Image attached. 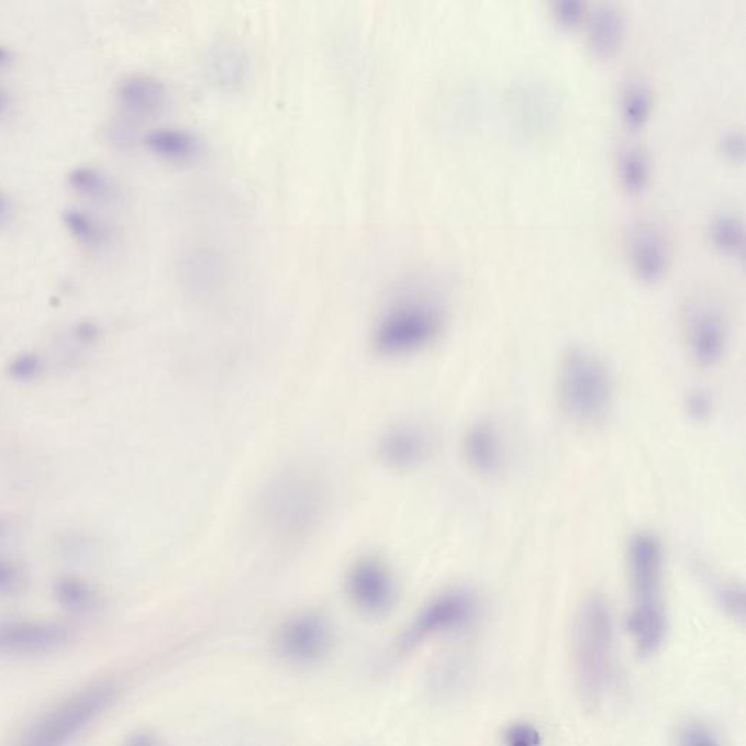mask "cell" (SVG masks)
<instances>
[{
  "label": "cell",
  "instance_id": "1",
  "mask_svg": "<svg viewBox=\"0 0 746 746\" xmlns=\"http://www.w3.org/2000/svg\"><path fill=\"white\" fill-rule=\"evenodd\" d=\"M627 569L633 606L630 630L643 655L655 654L667 634L664 602V548L652 533H637L627 547Z\"/></svg>",
  "mask_w": 746,
  "mask_h": 746
},
{
  "label": "cell",
  "instance_id": "2",
  "mask_svg": "<svg viewBox=\"0 0 746 746\" xmlns=\"http://www.w3.org/2000/svg\"><path fill=\"white\" fill-rule=\"evenodd\" d=\"M327 503V487L316 472L286 470L272 478L263 493V522L277 538L302 542L319 528Z\"/></svg>",
  "mask_w": 746,
  "mask_h": 746
},
{
  "label": "cell",
  "instance_id": "3",
  "mask_svg": "<svg viewBox=\"0 0 746 746\" xmlns=\"http://www.w3.org/2000/svg\"><path fill=\"white\" fill-rule=\"evenodd\" d=\"M576 676L583 699L600 703L615 678L614 621L609 602L593 593L579 606L575 620Z\"/></svg>",
  "mask_w": 746,
  "mask_h": 746
},
{
  "label": "cell",
  "instance_id": "4",
  "mask_svg": "<svg viewBox=\"0 0 746 746\" xmlns=\"http://www.w3.org/2000/svg\"><path fill=\"white\" fill-rule=\"evenodd\" d=\"M114 679L85 683L35 717L13 746H69L119 699Z\"/></svg>",
  "mask_w": 746,
  "mask_h": 746
},
{
  "label": "cell",
  "instance_id": "5",
  "mask_svg": "<svg viewBox=\"0 0 746 746\" xmlns=\"http://www.w3.org/2000/svg\"><path fill=\"white\" fill-rule=\"evenodd\" d=\"M612 394L611 370L601 356L584 347L567 350L558 369V400L574 422L600 423L610 411Z\"/></svg>",
  "mask_w": 746,
  "mask_h": 746
},
{
  "label": "cell",
  "instance_id": "6",
  "mask_svg": "<svg viewBox=\"0 0 746 746\" xmlns=\"http://www.w3.org/2000/svg\"><path fill=\"white\" fill-rule=\"evenodd\" d=\"M444 314L431 303L409 302L391 308L374 330L375 350L382 356H408L435 342Z\"/></svg>",
  "mask_w": 746,
  "mask_h": 746
},
{
  "label": "cell",
  "instance_id": "7",
  "mask_svg": "<svg viewBox=\"0 0 746 746\" xmlns=\"http://www.w3.org/2000/svg\"><path fill=\"white\" fill-rule=\"evenodd\" d=\"M477 614L478 601L471 591L458 588L442 592L424 604L405 625L396 641V652L408 655L433 637L467 627Z\"/></svg>",
  "mask_w": 746,
  "mask_h": 746
},
{
  "label": "cell",
  "instance_id": "8",
  "mask_svg": "<svg viewBox=\"0 0 746 746\" xmlns=\"http://www.w3.org/2000/svg\"><path fill=\"white\" fill-rule=\"evenodd\" d=\"M334 634L327 616L301 611L288 616L275 633V650L286 664L312 667L332 654Z\"/></svg>",
  "mask_w": 746,
  "mask_h": 746
},
{
  "label": "cell",
  "instance_id": "9",
  "mask_svg": "<svg viewBox=\"0 0 746 746\" xmlns=\"http://www.w3.org/2000/svg\"><path fill=\"white\" fill-rule=\"evenodd\" d=\"M74 641L70 628L53 621L0 619V656L34 658L64 650Z\"/></svg>",
  "mask_w": 746,
  "mask_h": 746
},
{
  "label": "cell",
  "instance_id": "10",
  "mask_svg": "<svg viewBox=\"0 0 746 746\" xmlns=\"http://www.w3.org/2000/svg\"><path fill=\"white\" fill-rule=\"evenodd\" d=\"M346 592L361 614L378 619L392 610L397 600L394 575L378 557L359 558L348 570Z\"/></svg>",
  "mask_w": 746,
  "mask_h": 746
},
{
  "label": "cell",
  "instance_id": "11",
  "mask_svg": "<svg viewBox=\"0 0 746 746\" xmlns=\"http://www.w3.org/2000/svg\"><path fill=\"white\" fill-rule=\"evenodd\" d=\"M688 350L701 368H712L722 360L727 344L726 321L721 311L700 303L688 311L686 320Z\"/></svg>",
  "mask_w": 746,
  "mask_h": 746
},
{
  "label": "cell",
  "instance_id": "12",
  "mask_svg": "<svg viewBox=\"0 0 746 746\" xmlns=\"http://www.w3.org/2000/svg\"><path fill=\"white\" fill-rule=\"evenodd\" d=\"M433 450V437L426 428L415 424H401L381 437L378 455L392 470L408 471L427 461Z\"/></svg>",
  "mask_w": 746,
  "mask_h": 746
},
{
  "label": "cell",
  "instance_id": "13",
  "mask_svg": "<svg viewBox=\"0 0 746 746\" xmlns=\"http://www.w3.org/2000/svg\"><path fill=\"white\" fill-rule=\"evenodd\" d=\"M630 260L638 276L646 280L658 279L667 269L668 248L659 226L641 219L634 222L628 235Z\"/></svg>",
  "mask_w": 746,
  "mask_h": 746
},
{
  "label": "cell",
  "instance_id": "14",
  "mask_svg": "<svg viewBox=\"0 0 746 746\" xmlns=\"http://www.w3.org/2000/svg\"><path fill=\"white\" fill-rule=\"evenodd\" d=\"M463 450L468 466L480 475H494L502 467V439L494 424L487 420H478L467 428Z\"/></svg>",
  "mask_w": 746,
  "mask_h": 746
},
{
  "label": "cell",
  "instance_id": "15",
  "mask_svg": "<svg viewBox=\"0 0 746 746\" xmlns=\"http://www.w3.org/2000/svg\"><path fill=\"white\" fill-rule=\"evenodd\" d=\"M168 91L158 78L151 75L127 76L120 82L118 100L127 114L152 118L167 104Z\"/></svg>",
  "mask_w": 746,
  "mask_h": 746
},
{
  "label": "cell",
  "instance_id": "16",
  "mask_svg": "<svg viewBox=\"0 0 746 746\" xmlns=\"http://www.w3.org/2000/svg\"><path fill=\"white\" fill-rule=\"evenodd\" d=\"M624 16L612 3H598L588 18V43L600 56H609L620 46Z\"/></svg>",
  "mask_w": 746,
  "mask_h": 746
},
{
  "label": "cell",
  "instance_id": "17",
  "mask_svg": "<svg viewBox=\"0 0 746 746\" xmlns=\"http://www.w3.org/2000/svg\"><path fill=\"white\" fill-rule=\"evenodd\" d=\"M145 143L154 154L171 160L191 159L200 152L199 137L186 129H155L147 133Z\"/></svg>",
  "mask_w": 746,
  "mask_h": 746
},
{
  "label": "cell",
  "instance_id": "18",
  "mask_svg": "<svg viewBox=\"0 0 746 746\" xmlns=\"http://www.w3.org/2000/svg\"><path fill=\"white\" fill-rule=\"evenodd\" d=\"M53 595L60 609L75 615L91 614L98 605L92 584L78 576H62L53 584Z\"/></svg>",
  "mask_w": 746,
  "mask_h": 746
},
{
  "label": "cell",
  "instance_id": "19",
  "mask_svg": "<svg viewBox=\"0 0 746 746\" xmlns=\"http://www.w3.org/2000/svg\"><path fill=\"white\" fill-rule=\"evenodd\" d=\"M62 221L71 238L87 247H101L105 243L107 234L104 226L92 214L82 209L69 208L62 213Z\"/></svg>",
  "mask_w": 746,
  "mask_h": 746
},
{
  "label": "cell",
  "instance_id": "20",
  "mask_svg": "<svg viewBox=\"0 0 746 746\" xmlns=\"http://www.w3.org/2000/svg\"><path fill=\"white\" fill-rule=\"evenodd\" d=\"M652 107V91L649 85L642 79L632 80L625 85L621 97V114L628 126L637 127L649 115Z\"/></svg>",
  "mask_w": 746,
  "mask_h": 746
},
{
  "label": "cell",
  "instance_id": "21",
  "mask_svg": "<svg viewBox=\"0 0 746 746\" xmlns=\"http://www.w3.org/2000/svg\"><path fill=\"white\" fill-rule=\"evenodd\" d=\"M69 186L76 193L91 199H109L115 187L107 174L92 167H76L68 177Z\"/></svg>",
  "mask_w": 746,
  "mask_h": 746
},
{
  "label": "cell",
  "instance_id": "22",
  "mask_svg": "<svg viewBox=\"0 0 746 746\" xmlns=\"http://www.w3.org/2000/svg\"><path fill=\"white\" fill-rule=\"evenodd\" d=\"M620 177L625 189L630 191L641 190L649 177V159L642 146H625L620 154Z\"/></svg>",
  "mask_w": 746,
  "mask_h": 746
},
{
  "label": "cell",
  "instance_id": "23",
  "mask_svg": "<svg viewBox=\"0 0 746 746\" xmlns=\"http://www.w3.org/2000/svg\"><path fill=\"white\" fill-rule=\"evenodd\" d=\"M710 235L719 248L735 254L744 253V223L736 214H717L710 223Z\"/></svg>",
  "mask_w": 746,
  "mask_h": 746
},
{
  "label": "cell",
  "instance_id": "24",
  "mask_svg": "<svg viewBox=\"0 0 746 746\" xmlns=\"http://www.w3.org/2000/svg\"><path fill=\"white\" fill-rule=\"evenodd\" d=\"M26 588V574L24 567L11 560V558L0 556V600H12L20 597Z\"/></svg>",
  "mask_w": 746,
  "mask_h": 746
},
{
  "label": "cell",
  "instance_id": "25",
  "mask_svg": "<svg viewBox=\"0 0 746 746\" xmlns=\"http://www.w3.org/2000/svg\"><path fill=\"white\" fill-rule=\"evenodd\" d=\"M43 360L35 353L25 352L13 357L8 366V372L16 381H31L42 374Z\"/></svg>",
  "mask_w": 746,
  "mask_h": 746
},
{
  "label": "cell",
  "instance_id": "26",
  "mask_svg": "<svg viewBox=\"0 0 746 746\" xmlns=\"http://www.w3.org/2000/svg\"><path fill=\"white\" fill-rule=\"evenodd\" d=\"M679 746H721L716 735L701 723H688L679 732Z\"/></svg>",
  "mask_w": 746,
  "mask_h": 746
},
{
  "label": "cell",
  "instance_id": "27",
  "mask_svg": "<svg viewBox=\"0 0 746 746\" xmlns=\"http://www.w3.org/2000/svg\"><path fill=\"white\" fill-rule=\"evenodd\" d=\"M717 600L723 609L734 616H744V592L734 583L717 584Z\"/></svg>",
  "mask_w": 746,
  "mask_h": 746
},
{
  "label": "cell",
  "instance_id": "28",
  "mask_svg": "<svg viewBox=\"0 0 746 746\" xmlns=\"http://www.w3.org/2000/svg\"><path fill=\"white\" fill-rule=\"evenodd\" d=\"M538 731L528 723H516L512 725L504 734V745L506 746H539Z\"/></svg>",
  "mask_w": 746,
  "mask_h": 746
},
{
  "label": "cell",
  "instance_id": "29",
  "mask_svg": "<svg viewBox=\"0 0 746 746\" xmlns=\"http://www.w3.org/2000/svg\"><path fill=\"white\" fill-rule=\"evenodd\" d=\"M583 3L580 0H556L553 12L557 21L565 25H574L583 15Z\"/></svg>",
  "mask_w": 746,
  "mask_h": 746
},
{
  "label": "cell",
  "instance_id": "30",
  "mask_svg": "<svg viewBox=\"0 0 746 746\" xmlns=\"http://www.w3.org/2000/svg\"><path fill=\"white\" fill-rule=\"evenodd\" d=\"M687 410L692 419L701 422V420L709 419L710 414H712V401H710L704 392H692V394L688 396Z\"/></svg>",
  "mask_w": 746,
  "mask_h": 746
},
{
  "label": "cell",
  "instance_id": "31",
  "mask_svg": "<svg viewBox=\"0 0 746 746\" xmlns=\"http://www.w3.org/2000/svg\"><path fill=\"white\" fill-rule=\"evenodd\" d=\"M723 154L731 158H743L745 152V137L743 132H726L721 138Z\"/></svg>",
  "mask_w": 746,
  "mask_h": 746
},
{
  "label": "cell",
  "instance_id": "32",
  "mask_svg": "<svg viewBox=\"0 0 746 746\" xmlns=\"http://www.w3.org/2000/svg\"><path fill=\"white\" fill-rule=\"evenodd\" d=\"M124 746H163L158 736L152 734L149 731H138L136 734L129 736Z\"/></svg>",
  "mask_w": 746,
  "mask_h": 746
},
{
  "label": "cell",
  "instance_id": "33",
  "mask_svg": "<svg viewBox=\"0 0 746 746\" xmlns=\"http://www.w3.org/2000/svg\"><path fill=\"white\" fill-rule=\"evenodd\" d=\"M79 336L83 339L96 337V327L92 324H82L79 327Z\"/></svg>",
  "mask_w": 746,
  "mask_h": 746
},
{
  "label": "cell",
  "instance_id": "34",
  "mask_svg": "<svg viewBox=\"0 0 746 746\" xmlns=\"http://www.w3.org/2000/svg\"><path fill=\"white\" fill-rule=\"evenodd\" d=\"M11 52H9L8 47H4L2 44H0V68H4V66L11 64Z\"/></svg>",
  "mask_w": 746,
  "mask_h": 746
},
{
  "label": "cell",
  "instance_id": "35",
  "mask_svg": "<svg viewBox=\"0 0 746 746\" xmlns=\"http://www.w3.org/2000/svg\"><path fill=\"white\" fill-rule=\"evenodd\" d=\"M7 534H8L7 521H4L3 517H0V542H2L4 537H7Z\"/></svg>",
  "mask_w": 746,
  "mask_h": 746
},
{
  "label": "cell",
  "instance_id": "36",
  "mask_svg": "<svg viewBox=\"0 0 746 746\" xmlns=\"http://www.w3.org/2000/svg\"><path fill=\"white\" fill-rule=\"evenodd\" d=\"M4 212H7V203H4L2 196H0V216H3Z\"/></svg>",
  "mask_w": 746,
  "mask_h": 746
},
{
  "label": "cell",
  "instance_id": "37",
  "mask_svg": "<svg viewBox=\"0 0 746 746\" xmlns=\"http://www.w3.org/2000/svg\"><path fill=\"white\" fill-rule=\"evenodd\" d=\"M3 104H4L3 96H2V92H0V110L3 109Z\"/></svg>",
  "mask_w": 746,
  "mask_h": 746
}]
</instances>
